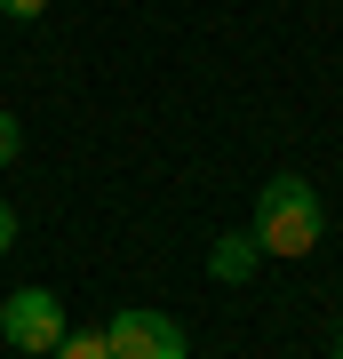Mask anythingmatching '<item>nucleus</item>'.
I'll return each instance as SVG.
<instances>
[{
  "instance_id": "6e6552de",
  "label": "nucleus",
  "mask_w": 343,
  "mask_h": 359,
  "mask_svg": "<svg viewBox=\"0 0 343 359\" xmlns=\"http://www.w3.org/2000/svg\"><path fill=\"white\" fill-rule=\"evenodd\" d=\"M8 240H16V216H8V200H0V256H8Z\"/></svg>"
},
{
  "instance_id": "7ed1b4c3",
  "label": "nucleus",
  "mask_w": 343,
  "mask_h": 359,
  "mask_svg": "<svg viewBox=\"0 0 343 359\" xmlns=\"http://www.w3.org/2000/svg\"><path fill=\"white\" fill-rule=\"evenodd\" d=\"M104 344H112V359H191V335L168 311H112Z\"/></svg>"
},
{
  "instance_id": "9d476101",
  "label": "nucleus",
  "mask_w": 343,
  "mask_h": 359,
  "mask_svg": "<svg viewBox=\"0 0 343 359\" xmlns=\"http://www.w3.org/2000/svg\"><path fill=\"white\" fill-rule=\"evenodd\" d=\"M16 359H25V351H16Z\"/></svg>"
},
{
  "instance_id": "1a4fd4ad",
  "label": "nucleus",
  "mask_w": 343,
  "mask_h": 359,
  "mask_svg": "<svg viewBox=\"0 0 343 359\" xmlns=\"http://www.w3.org/2000/svg\"><path fill=\"white\" fill-rule=\"evenodd\" d=\"M335 359H343V335H335Z\"/></svg>"
},
{
  "instance_id": "0eeeda50",
  "label": "nucleus",
  "mask_w": 343,
  "mask_h": 359,
  "mask_svg": "<svg viewBox=\"0 0 343 359\" xmlns=\"http://www.w3.org/2000/svg\"><path fill=\"white\" fill-rule=\"evenodd\" d=\"M0 16H25L32 25V16H48V0H0Z\"/></svg>"
},
{
  "instance_id": "f03ea898",
  "label": "nucleus",
  "mask_w": 343,
  "mask_h": 359,
  "mask_svg": "<svg viewBox=\"0 0 343 359\" xmlns=\"http://www.w3.org/2000/svg\"><path fill=\"white\" fill-rule=\"evenodd\" d=\"M0 335H8V351H25V359H48L64 344V304L48 287H16L8 304H0Z\"/></svg>"
},
{
  "instance_id": "20e7f679",
  "label": "nucleus",
  "mask_w": 343,
  "mask_h": 359,
  "mask_svg": "<svg viewBox=\"0 0 343 359\" xmlns=\"http://www.w3.org/2000/svg\"><path fill=\"white\" fill-rule=\"evenodd\" d=\"M255 256H264V248H255V231H224V240L208 248V271H216L224 287H240V280H255Z\"/></svg>"
},
{
  "instance_id": "f257e3e1",
  "label": "nucleus",
  "mask_w": 343,
  "mask_h": 359,
  "mask_svg": "<svg viewBox=\"0 0 343 359\" xmlns=\"http://www.w3.org/2000/svg\"><path fill=\"white\" fill-rule=\"evenodd\" d=\"M319 231H328V208H319V184H304L288 168V176H271L264 192H255V248L264 256H311Z\"/></svg>"
},
{
  "instance_id": "423d86ee",
  "label": "nucleus",
  "mask_w": 343,
  "mask_h": 359,
  "mask_svg": "<svg viewBox=\"0 0 343 359\" xmlns=\"http://www.w3.org/2000/svg\"><path fill=\"white\" fill-rule=\"evenodd\" d=\"M16 152H25V120H16V112H0V168H8Z\"/></svg>"
},
{
  "instance_id": "39448f33",
  "label": "nucleus",
  "mask_w": 343,
  "mask_h": 359,
  "mask_svg": "<svg viewBox=\"0 0 343 359\" xmlns=\"http://www.w3.org/2000/svg\"><path fill=\"white\" fill-rule=\"evenodd\" d=\"M48 359H112V344H104V327H64V344Z\"/></svg>"
}]
</instances>
